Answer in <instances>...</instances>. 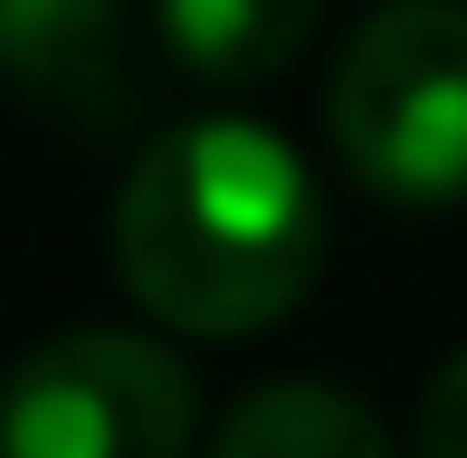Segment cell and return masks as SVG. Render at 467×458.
Here are the masks:
<instances>
[{
    "label": "cell",
    "instance_id": "obj_4",
    "mask_svg": "<svg viewBox=\"0 0 467 458\" xmlns=\"http://www.w3.org/2000/svg\"><path fill=\"white\" fill-rule=\"evenodd\" d=\"M0 77L77 134H115L143 106L124 0H0Z\"/></svg>",
    "mask_w": 467,
    "mask_h": 458
},
{
    "label": "cell",
    "instance_id": "obj_3",
    "mask_svg": "<svg viewBox=\"0 0 467 458\" xmlns=\"http://www.w3.org/2000/svg\"><path fill=\"white\" fill-rule=\"evenodd\" d=\"M0 458H191V372L124 325L48 335L0 372Z\"/></svg>",
    "mask_w": 467,
    "mask_h": 458
},
{
    "label": "cell",
    "instance_id": "obj_7",
    "mask_svg": "<svg viewBox=\"0 0 467 458\" xmlns=\"http://www.w3.org/2000/svg\"><path fill=\"white\" fill-rule=\"evenodd\" d=\"M420 458H467V353H449L420 401Z\"/></svg>",
    "mask_w": 467,
    "mask_h": 458
},
{
    "label": "cell",
    "instance_id": "obj_5",
    "mask_svg": "<svg viewBox=\"0 0 467 458\" xmlns=\"http://www.w3.org/2000/svg\"><path fill=\"white\" fill-rule=\"evenodd\" d=\"M210 458H391V430L334 382H267L220 421Z\"/></svg>",
    "mask_w": 467,
    "mask_h": 458
},
{
    "label": "cell",
    "instance_id": "obj_1",
    "mask_svg": "<svg viewBox=\"0 0 467 458\" xmlns=\"http://www.w3.org/2000/svg\"><path fill=\"white\" fill-rule=\"evenodd\" d=\"M325 267V201L286 134L201 115L143 143L115 192V277L182 335H258Z\"/></svg>",
    "mask_w": 467,
    "mask_h": 458
},
{
    "label": "cell",
    "instance_id": "obj_2",
    "mask_svg": "<svg viewBox=\"0 0 467 458\" xmlns=\"http://www.w3.org/2000/svg\"><path fill=\"white\" fill-rule=\"evenodd\" d=\"M334 143L391 201L467 192V0H381L334 57Z\"/></svg>",
    "mask_w": 467,
    "mask_h": 458
},
{
    "label": "cell",
    "instance_id": "obj_6",
    "mask_svg": "<svg viewBox=\"0 0 467 458\" xmlns=\"http://www.w3.org/2000/svg\"><path fill=\"white\" fill-rule=\"evenodd\" d=\"M315 29V0H162V48L201 87H258Z\"/></svg>",
    "mask_w": 467,
    "mask_h": 458
}]
</instances>
